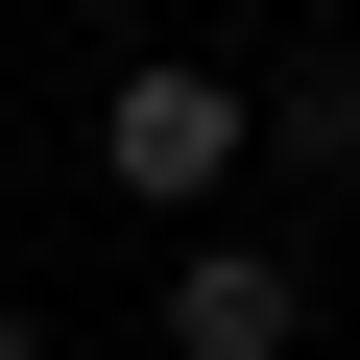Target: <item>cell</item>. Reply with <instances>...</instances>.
I'll list each match as a JSON object with an SVG mask.
<instances>
[{
    "label": "cell",
    "mask_w": 360,
    "mask_h": 360,
    "mask_svg": "<svg viewBox=\"0 0 360 360\" xmlns=\"http://www.w3.org/2000/svg\"><path fill=\"white\" fill-rule=\"evenodd\" d=\"M240 168H264V96L217 49H120V96H96V193L120 217H217Z\"/></svg>",
    "instance_id": "1"
},
{
    "label": "cell",
    "mask_w": 360,
    "mask_h": 360,
    "mask_svg": "<svg viewBox=\"0 0 360 360\" xmlns=\"http://www.w3.org/2000/svg\"><path fill=\"white\" fill-rule=\"evenodd\" d=\"M0 360H49V312H25V288H0Z\"/></svg>",
    "instance_id": "4"
},
{
    "label": "cell",
    "mask_w": 360,
    "mask_h": 360,
    "mask_svg": "<svg viewBox=\"0 0 360 360\" xmlns=\"http://www.w3.org/2000/svg\"><path fill=\"white\" fill-rule=\"evenodd\" d=\"M168 360H312V240L288 217H217L168 264Z\"/></svg>",
    "instance_id": "2"
},
{
    "label": "cell",
    "mask_w": 360,
    "mask_h": 360,
    "mask_svg": "<svg viewBox=\"0 0 360 360\" xmlns=\"http://www.w3.org/2000/svg\"><path fill=\"white\" fill-rule=\"evenodd\" d=\"M240 96H264V168H312V193L360 168V49H288V72H240Z\"/></svg>",
    "instance_id": "3"
}]
</instances>
